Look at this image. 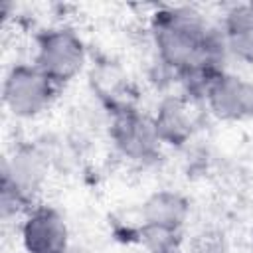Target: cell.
I'll use <instances>...</instances> for the list:
<instances>
[{"label": "cell", "instance_id": "6da1fadb", "mask_svg": "<svg viewBox=\"0 0 253 253\" xmlns=\"http://www.w3.org/2000/svg\"><path fill=\"white\" fill-rule=\"evenodd\" d=\"M152 38L162 63L186 77H204L206 85L219 71L227 53L221 34L190 8H164L152 18ZM206 89V87H204Z\"/></svg>", "mask_w": 253, "mask_h": 253}, {"label": "cell", "instance_id": "7a4b0ae2", "mask_svg": "<svg viewBox=\"0 0 253 253\" xmlns=\"http://www.w3.org/2000/svg\"><path fill=\"white\" fill-rule=\"evenodd\" d=\"M34 65L55 85L71 81L85 65V45L69 28L45 30L38 36Z\"/></svg>", "mask_w": 253, "mask_h": 253}, {"label": "cell", "instance_id": "3957f363", "mask_svg": "<svg viewBox=\"0 0 253 253\" xmlns=\"http://www.w3.org/2000/svg\"><path fill=\"white\" fill-rule=\"evenodd\" d=\"M55 89L57 85L34 63H18L8 71L4 79L2 97L12 115L30 119L43 113L51 105Z\"/></svg>", "mask_w": 253, "mask_h": 253}, {"label": "cell", "instance_id": "277c9868", "mask_svg": "<svg viewBox=\"0 0 253 253\" xmlns=\"http://www.w3.org/2000/svg\"><path fill=\"white\" fill-rule=\"evenodd\" d=\"M210 111L223 121H245L253 119V83L233 75L217 73L204 89Z\"/></svg>", "mask_w": 253, "mask_h": 253}, {"label": "cell", "instance_id": "5b68a950", "mask_svg": "<svg viewBox=\"0 0 253 253\" xmlns=\"http://www.w3.org/2000/svg\"><path fill=\"white\" fill-rule=\"evenodd\" d=\"M111 136L117 148L126 158L138 162L152 160L160 148V138L156 134L154 123L132 109L117 111L111 125Z\"/></svg>", "mask_w": 253, "mask_h": 253}, {"label": "cell", "instance_id": "8992f818", "mask_svg": "<svg viewBox=\"0 0 253 253\" xmlns=\"http://www.w3.org/2000/svg\"><path fill=\"white\" fill-rule=\"evenodd\" d=\"M22 245L28 253H65L69 229L63 215L47 206L32 208L22 223Z\"/></svg>", "mask_w": 253, "mask_h": 253}, {"label": "cell", "instance_id": "52a82bcc", "mask_svg": "<svg viewBox=\"0 0 253 253\" xmlns=\"http://www.w3.org/2000/svg\"><path fill=\"white\" fill-rule=\"evenodd\" d=\"M190 204L188 200L174 190H158L146 198L140 210L142 225L180 231L188 219Z\"/></svg>", "mask_w": 253, "mask_h": 253}, {"label": "cell", "instance_id": "ba28073f", "mask_svg": "<svg viewBox=\"0 0 253 253\" xmlns=\"http://www.w3.org/2000/svg\"><path fill=\"white\" fill-rule=\"evenodd\" d=\"M219 34L227 53L241 61H253V4L231 6L223 14Z\"/></svg>", "mask_w": 253, "mask_h": 253}, {"label": "cell", "instance_id": "9c48e42d", "mask_svg": "<svg viewBox=\"0 0 253 253\" xmlns=\"http://www.w3.org/2000/svg\"><path fill=\"white\" fill-rule=\"evenodd\" d=\"M45 178L43 156L34 148H22L14 154L12 162L4 170V184L12 186L26 202L40 190Z\"/></svg>", "mask_w": 253, "mask_h": 253}, {"label": "cell", "instance_id": "30bf717a", "mask_svg": "<svg viewBox=\"0 0 253 253\" xmlns=\"http://www.w3.org/2000/svg\"><path fill=\"white\" fill-rule=\"evenodd\" d=\"M152 123L160 142L182 144L192 134V117L188 107L180 99H166L160 105L156 119Z\"/></svg>", "mask_w": 253, "mask_h": 253}]
</instances>
